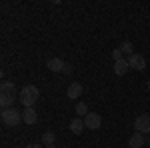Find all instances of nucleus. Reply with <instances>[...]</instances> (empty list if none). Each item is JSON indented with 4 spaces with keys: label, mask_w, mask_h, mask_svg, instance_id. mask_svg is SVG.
I'll use <instances>...</instances> for the list:
<instances>
[{
    "label": "nucleus",
    "mask_w": 150,
    "mask_h": 148,
    "mask_svg": "<svg viewBox=\"0 0 150 148\" xmlns=\"http://www.w3.org/2000/svg\"><path fill=\"white\" fill-rule=\"evenodd\" d=\"M16 96H20V94L16 92L14 82L4 80L2 86H0V104H2V108H10L12 104H14V100H16Z\"/></svg>",
    "instance_id": "f257e3e1"
},
{
    "label": "nucleus",
    "mask_w": 150,
    "mask_h": 148,
    "mask_svg": "<svg viewBox=\"0 0 150 148\" xmlns=\"http://www.w3.org/2000/svg\"><path fill=\"white\" fill-rule=\"evenodd\" d=\"M38 96H40V92H38V88H36L34 84H26L20 90L18 100H20V104H22L24 108H34V104L38 102Z\"/></svg>",
    "instance_id": "f03ea898"
},
{
    "label": "nucleus",
    "mask_w": 150,
    "mask_h": 148,
    "mask_svg": "<svg viewBox=\"0 0 150 148\" xmlns=\"http://www.w3.org/2000/svg\"><path fill=\"white\" fill-rule=\"evenodd\" d=\"M0 118H2V122H4L6 126H18L20 122H22V112H18L14 106H10V108H2Z\"/></svg>",
    "instance_id": "7ed1b4c3"
},
{
    "label": "nucleus",
    "mask_w": 150,
    "mask_h": 148,
    "mask_svg": "<svg viewBox=\"0 0 150 148\" xmlns=\"http://www.w3.org/2000/svg\"><path fill=\"white\" fill-rule=\"evenodd\" d=\"M100 124H102V116H100L98 112H88L86 116H84V126H86V128H90V130H98Z\"/></svg>",
    "instance_id": "20e7f679"
},
{
    "label": "nucleus",
    "mask_w": 150,
    "mask_h": 148,
    "mask_svg": "<svg viewBox=\"0 0 150 148\" xmlns=\"http://www.w3.org/2000/svg\"><path fill=\"white\" fill-rule=\"evenodd\" d=\"M134 128L140 134H148L150 132V116L148 114H140L138 118L134 120Z\"/></svg>",
    "instance_id": "39448f33"
},
{
    "label": "nucleus",
    "mask_w": 150,
    "mask_h": 148,
    "mask_svg": "<svg viewBox=\"0 0 150 148\" xmlns=\"http://www.w3.org/2000/svg\"><path fill=\"white\" fill-rule=\"evenodd\" d=\"M128 64H130L132 70H140V72L146 68V60H144V56H140V54H136V52L128 56Z\"/></svg>",
    "instance_id": "423d86ee"
},
{
    "label": "nucleus",
    "mask_w": 150,
    "mask_h": 148,
    "mask_svg": "<svg viewBox=\"0 0 150 148\" xmlns=\"http://www.w3.org/2000/svg\"><path fill=\"white\" fill-rule=\"evenodd\" d=\"M46 66H48V70H52V72H64V70H66V62H64L62 58H48Z\"/></svg>",
    "instance_id": "0eeeda50"
},
{
    "label": "nucleus",
    "mask_w": 150,
    "mask_h": 148,
    "mask_svg": "<svg viewBox=\"0 0 150 148\" xmlns=\"http://www.w3.org/2000/svg\"><path fill=\"white\" fill-rule=\"evenodd\" d=\"M22 122H26V124H36L38 122V114H36L34 108H24L22 110Z\"/></svg>",
    "instance_id": "6e6552de"
},
{
    "label": "nucleus",
    "mask_w": 150,
    "mask_h": 148,
    "mask_svg": "<svg viewBox=\"0 0 150 148\" xmlns=\"http://www.w3.org/2000/svg\"><path fill=\"white\" fill-rule=\"evenodd\" d=\"M80 94H82V84H78V82H72L68 86V90H66V96L70 100H76Z\"/></svg>",
    "instance_id": "1a4fd4ad"
},
{
    "label": "nucleus",
    "mask_w": 150,
    "mask_h": 148,
    "mask_svg": "<svg viewBox=\"0 0 150 148\" xmlns=\"http://www.w3.org/2000/svg\"><path fill=\"white\" fill-rule=\"evenodd\" d=\"M142 144H144V134H140V132H134L130 136V140H128V146L130 148H140Z\"/></svg>",
    "instance_id": "9d476101"
},
{
    "label": "nucleus",
    "mask_w": 150,
    "mask_h": 148,
    "mask_svg": "<svg viewBox=\"0 0 150 148\" xmlns=\"http://www.w3.org/2000/svg\"><path fill=\"white\" fill-rule=\"evenodd\" d=\"M128 70H130V64H128V60H120V62H114V72L118 76H124Z\"/></svg>",
    "instance_id": "9b49d317"
},
{
    "label": "nucleus",
    "mask_w": 150,
    "mask_h": 148,
    "mask_svg": "<svg viewBox=\"0 0 150 148\" xmlns=\"http://www.w3.org/2000/svg\"><path fill=\"white\" fill-rule=\"evenodd\" d=\"M84 128H86V126H84V120H80V118H74V120L70 122V130H72L74 134H80Z\"/></svg>",
    "instance_id": "f8f14e48"
},
{
    "label": "nucleus",
    "mask_w": 150,
    "mask_h": 148,
    "mask_svg": "<svg viewBox=\"0 0 150 148\" xmlns=\"http://www.w3.org/2000/svg\"><path fill=\"white\" fill-rule=\"evenodd\" d=\"M42 142H44L46 146H54V142H56V134H54V132H44V134H42Z\"/></svg>",
    "instance_id": "ddd939ff"
},
{
    "label": "nucleus",
    "mask_w": 150,
    "mask_h": 148,
    "mask_svg": "<svg viewBox=\"0 0 150 148\" xmlns=\"http://www.w3.org/2000/svg\"><path fill=\"white\" fill-rule=\"evenodd\" d=\"M88 114V106L86 102H78L76 104V116H86Z\"/></svg>",
    "instance_id": "4468645a"
},
{
    "label": "nucleus",
    "mask_w": 150,
    "mask_h": 148,
    "mask_svg": "<svg viewBox=\"0 0 150 148\" xmlns=\"http://www.w3.org/2000/svg\"><path fill=\"white\" fill-rule=\"evenodd\" d=\"M120 50H122L124 54H134V46H132V42H128V40L120 44Z\"/></svg>",
    "instance_id": "2eb2a0df"
},
{
    "label": "nucleus",
    "mask_w": 150,
    "mask_h": 148,
    "mask_svg": "<svg viewBox=\"0 0 150 148\" xmlns=\"http://www.w3.org/2000/svg\"><path fill=\"white\" fill-rule=\"evenodd\" d=\"M112 58H114V62H120V60H124V52L120 48H116L114 52H112Z\"/></svg>",
    "instance_id": "dca6fc26"
},
{
    "label": "nucleus",
    "mask_w": 150,
    "mask_h": 148,
    "mask_svg": "<svg viewBox=\"0 0 150 148\" xmlns=\"http://www.w3.org/2000/svg\"><path fill=\"white\" fill-rule=\"evenodd\" d=\"M26 148H42V144H36V142H30Z\"/></svg>",
    "instance_id": "f3484780"
},
{
    "label": "nucleus",
    "mask_w": 150,
    "mask_h": 148,
    "mask_svg": "<svg viewBox=\"0 0 150 148\" xmlns=\"http://www.w3.org/2000/svg\"><path fill=\"white\" fill-rule=\"evenodd\" d=\"M46 148H58V146H46Z\"/></svg>",
    "instance_id": "a211bd4d"
},
{
    "label": "nucleus",
    "mask_w": 150,
    "mask_h": 148,
    "mask_svg": "<svg viewBox=\"0 0 150 148\" xmlns=\"http://www.w3.org/2000/svg\"><path fill=\"white\" fill-rule=\"evenodd\" d=\"M148 90H150V80H148Z\"/></svg>",
    "instance_id": "6ab92c4d"
},
{
    "label": "nucleus",
    "mask_w": 150,
    "mask_h": 148,
    "mask_svg": "<svg viewBox=\"0 0 150 148\" xmlns=\"http://www.w3.org/2000/svg\"><path fill=\"white\" fill-rule=\"evenodd\" d=\"M148 144H150V138H148Z\"/></svg>",
    "instance_id": "aec40b11"
},
{
    "label": "nucleus",
    "mask_w": 150,
    "mask_h": 148,
    "mask_svg": "<svg viewBox=\"0 0 150 148\" xmlns=\"http://www.w3.org/2000/svg\"><path fill=\"white\" fill-rule=\"evenodd\" d=\"M148 116H150V114H148Z\"/></svg>",
    "instance_id": "412c9836"
}]
</instances>
